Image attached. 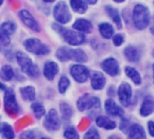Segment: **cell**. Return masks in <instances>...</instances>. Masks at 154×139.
Instances as JSON below:
<instances>
[{"label": "cell", "mask_w": 154, "mask_h": 139, "mask_svg": "<svg viewBox=\"0 0 154 139\" xmlns=\"http://www.w3.org/2000/svg\"><path fill=\"white\" fill-rule=\"evenodd\" d=\"M17 61L21 67L23 73L26 74L30 77H39V68L36 65H35L32 59L23 52H17L16 55Z\"/></svg>", "instance_id": "obj_1"}, {"label": "cell", "mask_w": 154, "mask_h": 139, "mask_svg": "<svg viewBox=\"0 0 154 139\" xmlns=\"http://www.w3.org/2000/svg\"><path fill=\"white\" fill-rule=\"evenodd\" d=\"M132 18H133L134 26L138 29L140 30L145 29L149 26L150 20V14L149 8L140 4L136 5L133 9Z\"/></svg>", "instance_id": "obj_2"}, {"label": "cell", "mask_w": 154, "mask_h": 139, "mask_svg": "<svg viewBox=\"0 0 154 139\" xmlns=\"http://www.w3.org/2000/svg\"><path fill=\"white\" fill-rule=\"evenodd\" d=\"M77 108L79 111L86 110H97L101 107L100 99L96 96H92L89 94H85L77 100Z\"/></svg>", "instance_id": "obj_3"}, {"label": "cell", "mask_w": 154, "mask_h": 139, "mask_svg": "<svg viewBox=\"0 0 154 139\" xmlns=\"http://www.w3.org/2000/svg\"><path fill=\"white\" fill-rule=\"evenodd\" d=\"M4 96V108L7 114L11 116H15L18 114L19 106L17 101V96L13 89L8 88L5 91Z\"/></svg>", "instance_id": "obj_4"}, {"label": "cell", "mask_w": 154, "mask_h": 139, "mask_svg": "<svg viewBox=\"0 0 154 139\" xmlns=\"http://www.w3.org/2000/svg\"><path fill=\"white\" fill-rule=\"evenodd\" d=\"M24 46L28 52H30L34 55H45L49 53V48L47 47V46H45L41 40L37 39V38L26 39L24 42Z\"/></svg>", "instance_id": "obj_5"}, {"label": "cell", "mask_w": 154, "mask_h": 139, "mask_svg": "<svg viewBox=\"0 0 154 139\" xmlns=\"http://www.w3.org/2000/svg\"><path fill=\"white\" fill-rule=\"evenodd\" d=\"M54 17L55 20L60 24H66L71 20V13L67 5L63 1H60L55 5L54 8Z\"/></svg>", "instance_id": "obj_6"}, {"label": "cell", "mask_w": 154, "mask_h": 139, "mask_svg": "<svg viewBox=\"0 0 154 139\" xmlns=\"http://www.w3.org/2000/svg\"><path fill=\"white\" fill-rule=\"evenodd\" d=\"M60 34H62L63 36V39L69 45H72V46L82 45L85 41V36L79 31H72V30L63 28Z\"/></svg>", "instance_id": "obj_7"}, {"label": "cell", "mask_w": 154, "mask_h": 139, "mask_svg": "<svg viewBox=\"0 0 154 139\" xmlns=\"http://www.w3.org/2000/svg\"><path fill=\"white\" fill-rule=\"evenodd\" d=\"M71 76L72 78L78 83H85L87 81L89 76H90V71L89 69L83 65H74L71 67L70 70Z\"/></svg>", "instance_id": "obj_8"}, {"label": "cell", "mask_w": 154, "mask_h": 139, "mask_svg": "<svg viewBox=\"0 0 154 139\" xmlns=\"http://www.w3.org/2000/svg\"><path fill=\"white\" fill-rule=\"evenodd\" d=\"M44 126L48 131H56L61 126V121L55 109H51L45 117Z\"/></svg>", "instance_id": "obj_9"}, {"label": "cell", "mask_w": 154, "mask_h": 139, "mask_svg": "<svg viewBox=\"0 0 154 139\" xmlns=\"http://www.w3.org/2000/svg\"><path fill=\"white\" fill-rule=\"evenodd\" d=\"M132 96V89L130 84L123 82L120 85L118 88V97L121 102V104L127 107L130 106Z\"/></svg>", "instance_id": "obj_10"}, {"label": "cell", "mask_w": 154, "mask_h": 139, "mask_svg": "<svg viewBox=\"0 0 154 139\" xmlns=\"http://www.w3.org/2000/svg\"><path fill=\"white\" fill-rule=\"evenodd\" d=\"M103 70L111 77H115L120 73V66L118 61L113 57H109L104 59L101 63Z\"/></svg>", "instance_id": "obj_11"}, {"label": "cell", "mask_w": 154, "mask_h": 139, "mask_svg": "<svg viewBox=\"0 0 154 139\" xmlns=\"http://www.w3.org/2000/svg\"><path fill=\"white\" fill-rule=\"evenodd\" d=\"M19 17L21 19V21L29 28H31L32 30L35 31V32H39L40 31V27L38 25V23L36 22V20L34 18V17L26 9H22L19 11L18 13Z\"/></svg>", "instance_id": "obj_12"}, {"label": "cell", "mask_w": 154, "mask_h": 139, "mask_svg": "<svg viewBox=\"0 0 154 139\" xmlns=\"http://www.w3.org/2000/svg\"><path fill=\"white\" fill-rule=\"evenodd\" d=\"M104 108L106 113L112 116H122L124 112L121 106L113 100V99H107L104 103Z\"/></svg>", "instance_id": "obj_13"}, {"label": "cell", "mask_w": 154, "mask_h": 139, "mask_svg": "<svg viewBox=\"0 0 154 139\" xmlns=\"http://www.w3.org/2000/svg\"><path fill=\"white\" fill-rule=\"evenodd\" d=\"M154 112V98L151 96H147L144 97L143 102L141 104L140 114L141 116H149Z\"/></svg>", "instance_id": "obj_14"}, {"label": "cell", "mask_w": 154, "mask_h": 139, "mask_svg": "<svg viewBox=\"0 0 154 139\" xmlns=\"http://www.w3.org/2000/svg\"><path fill=\"white\" fill-rule=\"evenodd\" d=\"M59 72V66L54 61H47L44 65V76L47 80H53Z\"/></svg>", "instance_id": "obj_15"}, {"label": "cell", "mask_w": 154, "mask_h": 139, "mask_svg": "<svg viewBox=\"0 0 154 139\" xmlns=\"http://www.w3.org/2000/svg\"><path fill=\"white\" fill-rule=\"evenodd\" d=\"M127 134L129 139H146V133L143 127L136 123L131 125Z\"/></svg>", "instance_id": "obj_16"}, {"label": "cell", "mask_w": 154, "mask_h": 139, "mask_svg": "<svg viewBox=\"0 0 154 139\" xmlns=\"http://www.w3.org/2000/svg\"><path fill=\"white\" fill-rule=\"evenodd\" d=\"M106 83L105 77L98 71L93 72L91 75V86L94 90H101L104 87Z\"/></svg>", "instance_id": "obj_17"}, {"label": "cell", "mask_w": 154, "mask_h": 139, "mask_svg": "<svg viewBox=\"0 0 154 139\" xmlns=\"http://www.w3.org/2000/svg\"><path fill=\"white\" fill-rule=\"evenodd\" d=\"M124 55L126 59L132 63H137L140 59V53L137 47L133 46H129L124 49Z\"/></svg>", "instance_id": "obj_18"}, {"label": "cell", "mask_w": 154, "mask_h": 139, "mask_svg": "<svg viewBox=\"0 0 154 139\" xmlns=\"http://www.w3.org/2000/svg\"><path fill=\"white\" fill-rule=\"evenodd\" d=\"M72 27L81 33H91L93 30V26L91 22L86 19H78L74 22Z\"/></svg>", "instance_id": "obj_19"}, {"label": "cell", "mask_w": 154, "mask_h": 139, "mask_svg": "<svg viewBox=\"0 0 154 139\" xmlns=\"http://www.w3.org/2000/svg\"><path fill=\"white\" fill-rule=\"evenodd\" d=\"M72 54H73V48H70L67 46H62L57 49L56 51V57L62 62L72 60Z\"/></svg>", "instance_id": "obj_20"}, {"label": "cell", "mask_w": 154, "mask_h": 139, "mask_svg": "<svg viewBox=\"0 0 154 139\" xmlns=\"http://www.w3.org/2000/svg\"><path fill=\"white\" fill-rule=\"evenodd\" d=\"M96 125L97 126L101 128H104L106 130H112L116 127V123L114 121H112L107 116H103V115L96 117Z\"/></svg>", "instance_id": "obj_21"}, {"label": "cell", "mask_w": 154, "mask_h": 139, "mask_svg": "<svg viewBox=\"0 0 154 139\" xmlns=\"http://www.w3.org/2000/svg\"><path fill=\"white\" fill-rule=\"evenodd\" d=\"M20 94L25 101H34L35 99V89L32 86H26L20 88Z\"/></svg>", "instance_id": "obj_22"}, {"label": "cell", "mask_w": 154, "mask_h": 139, "mask_svg": "<svg viewBox=\"0 0 154 139\" xmlns=\"http://www.w3.org/2000/svg\"><path fill=\"white\" fill-rule=\"evenodd\" d=\"M125 74L126 76L131 79V81L135 84V85H140L141 84V77L140 75L139 74V72L136 70L135 68L131 67V66H126L125 67Z\"/></svg>", "instance_id": "obj_23"}, {"label": "cell", "mask_w": 154, "mask_h": 139, "mask_svg": "<svg viewBox=\"0 0 154 139\" xmlns=\"http://www.w3.org/2000/svg\"><path fill=\"white\" fill-rule=\"evenodd\" d=\"M105 10L107 12V14L109 15V17L112 19V21L116 24L117 27L119 29L122 28V20H121V16L118 12L117 9H115L114 8L111 7V6H106L105 7Z\"/></svg>", "instance_id": "obj_24"}, {"label": "cell", "mask_w": 154, "mask_h": 139, "mask_svg": "<svg viewBox=\"0 0 154 139\" xmlns=\"http://www.w3.org/2000/svg\"><path fill=\"white\" fill-rule=\"evenodd\" d=\"M71 7L72 10L78 14H85L87 11L88 6L83 0H71Z\"/></svg>", "instance_id": "obj_25"}, {"label": "cell", "mask_w": 154, "mask_h": 139, "mask_svg": "<svg viewBox=\"0 0 154 139\" xmlns=\"http://www.w3.org/2000/svg\"><path fill=\"white\" fill-rule=\"evenodd\" d=\"M99 31L101 33V35L106 38V39H110L112 37L113 34H114V29L113 27L109 24V23H102L99 26Z\"/></svg>", "instance_id": "obj_26"}, {"label": "cell", "mask_w": 154, "mask_h": 139, "mask_svg": "<svg viewBox=\"0 0 154 139\" xmlns=\"http://www.w3.org/2000/svg\"><path fill=\"white\" fill-rule=\"evenodd\" d=\"M0 133L2 134V135L5 139H14L15 138V132L13 130V127L6 122L1 125V127H0Z\"/></svg>", "instance_id": "obj_27"}, {"label": "cell", "mask_w": 154, "mask_h": 139, "mask_svg": "<svg viewBox=\"0 0 154 139\" xmlns=\"http://www.w3.org/2000/svg\"><path fill=\"white\" fill-rule=\"evenodd\" d=\"M0 76H1V78L5 81H10L14 76V70L13 68L8 65H5L2 68H1V71H0Z\"/></svg>", "instance_id": "obj_28"}, {"label": "cell", "mask_w": 154, "mask_h": 139, "mask_svg": "<svg viewBox=\"0 0 154 139\" xmlns=\"http://www.w3.org/2000/svg\"><path fill=\"white\" fill-rule=\"evenodd\" d=\"M31 108L35 115V117L37 119H40L42 118L43 116H45V106H43L42 103L40 102H34L32 105H31Z\"/></svg>", "instance_id": "obj_29"}, {"label": "cell", "mask_w": 154, "mask_h": 139, "mask_svg": "<svg viewBox=\"0 0 154 139\" xmlns=\"http://www.w3.org/2000/svg\"><path fill=\"white\" fill-rule=\"evenodd\" d=\"M60 111L62 114V117L64 121H68L70 120V118L72 115V110L71 108V106L65 103V102H62L60 104Z\"/></svg>", "instance_id": "obj_30"}, {"label": "cell", "mask_w": 154, "mask_h": 139, "mask_svg": "<svg viewBox=\"0 0 154 139\" xmlns=\"http://www.w3.org/2000/svg\"><path fill=\"white\" fill-rule=\"evenodd\" d=\"M16 29H17L16 25L13 22H9V21L3 23L1 25V27H0V31L3 32L5 35H7L8 36H11V35H13L15 33Z\"/></svg>", "instance_id": "obj_31"}, {"label": "cell", "mask_w": 154, "mask_h": 139, "mask_svg": "<svg viewBox=\"0 0 154 139\" xmlns=\"http://www.w3.org/2000/svg\"><path fill=\"white\" fill-rule=\"evenodd\" d=\"M72 60L79 62V63H85L88 60V57L84 50L82 49H73V55H72Z\"/></svg>", "instance_id": "obj_32"}, {"label": "cell", "mask_w": 154, "mask_h": 139, "mask_svg": "<svg viewBox=\"0 0 154 139\" xmlns=\"http://www.w3.org/2000/svg\"><path fill=\"white\" fill-rule=\"evenodd\" d=\"M70 87V80L66 77H62L58 82V91L60 94L63 95Z\"/></svg>", "instance_id": "obj_33"}, {"label": "cell", "mask_w": 154, "mask_h": 139, "mask_svg": "<svg viewBox=\"0 0 154 139\" xmlns=\"http://www.w3.org/2000/svg\"><path fill=\"white\" fill-rule=\"evenodd\" d=\"M63 136L65 139H79V134L73 126H68L63 132Z\"/></svg>", "instance_id": "obj_34"}, {"label": "cell", "mask_w": 154, "mask_h": 139, "mask_svg": "<svg viewBox=\"0 0 154 139\" xmlns=\"http://www.w3.org/2000/svg\"><path fill=\"white\" fill-rule=\"evenodd\" d=\"M84 139H101V137H100L99 132L94 127H91L85 134Z\"/></svg>", "instance_id": "obj_35"}, {"label": "cell", "mask_w": 154, "mask_h": 139, "mask_svg": "<svg viewBox=\"0 0 154 139\" xmlns=\"http://www.w3.org/2000/svg\"><path fill=\"white\" fill-rule=\"evenodd\" d=\"M10 44L9 36L0 31V47H7Z\"/></svg>", "instance_id": "obj_36"}, {"label": "cell", "mask_w": 154, "mask_h": 139, "mask_svg": "<svg viewBox=\"0 0 154 139\" xmlns=\"http://www.w3.org/2000/svg\"><path fill=\"white\" fill-rule=\"evenodd\" d=\"M131 126L130 121L127 118H122L120 124V130L123 133V134H127L129 131V128Z\"/></svg>", "instance_id": "obj_37"}, {"label": "cell", "mask_w": 154, "mask_h": 139, "mask_svg": "<svg viewBox=\"0 0 154 139\" xmlns=\"http://www.w3.org/2000/svg\"><path fill=\"white\" fill-rule=\"evenodd\" d=\"M20 139H35V133L34 130H27L20 134Z\"/></svg>", "instance_id": "obj_38"}, {"label": "cell", "mask_w": 154, "mask_h": 139, "mask_svg": "<svg viewBox=\"0 0 154 139\" xmlns=\"http://www.w3.org/2000/svg\"><path fill=\"white\" fill-rule=\"evenodd\" d=\"M124 41V38L122 35L118 34V35H115L113 36V44L116 46H120Z\"/></svg>", "instance_id": "obj_39"}, {"label": "cell", "mask_w": 154, "mask_h": 139, "mask_svg": "<svg viewBox=\"0 0 154 139\" xmlns=\"http://www.w3.org/2000/svg\"><path fill=\"white\" fill-rule=\"evenodd\" d=\"M148 129H149V134L152 137H154V122L153 121H149L148 122Z\"/></svg>", "instance_id": "obj_40"}, {"label": "cell", "mask_w": 154, "mask_h": 139, "mask_svg": "<svg viewBox=\"0 0 154 139\" xmlns=\"http://www.w3.org/2000/svg\"><path fill=\"white\" fill-rule=\"evenodd\" d=\"M108 95L111 96H114V88L112 87H111L109 88V91H108Z\"/></svg>", "instance_id": "obj_41"}, {"label": "cell", "mask_w": 154, "mask_h": 139, "mask_svg": "<svg viewBox=\"0 0 154 139\" xmlns=\"http://www.w3.org/2000/svg\"><path fill=\"white\" fill-rule=\"evenodd\" d=\"M85 1L88 3V4H91V5H94V4H96V2H97V0H85Z\"/></svg>", "instance_id": "obj_42"}, {"label": "cell", "mask_w": 154, "mask_h": 139, "mask_svg": "<svg viewBox=\"0 0 154 139\" xmlns=\"http://www.w3.org/2000/svg\"><path fill=\"white\" fill-rule=\"evenodd\" d=\"M0 89H1V90H4V91H6L8 88L6 87V86H5L4 84H2L1 82H0Z\"/></svg>", "instance_id": "obj_43"}, {"label": "cell", "mask_w": 154, "mask_h": 139, "mask_svg": "<svg viewBox=\"0 0 154 139\" xmlns=\"http://www.w3.org/2000/svg\"><path fill=\"white\" fill-rule=\"evenodd\" d=\"M149 30H150V33L154 36V21H153V23H152V25L150 26V28H149Z\"/></svg>", "instance_id": "obj_44"}, {"label": "cell", "mask_w": 154, "mask_h": 139, "mask_svg": "<svg viewBox=\"0 0 154 139\" xmlns=\"http://www.w3.org/2000/svg\"><path fill=\"white\" fill-rule=\"evenodd\" d=\"M108 139H121V138L118 137V136H116V135H112V136H110Z\"/></svg>", "instance_id": "obj_45"}, {"label": "cell", "mask_w": 154, "mask_h": 139, "mask_svg": "<svg viewBox=\"0 0 154 139\" xmlns=\"http://www.w3.org/2000/svg\"><path fill=\"white\" fill-rule=\"evenodd\" d=\"M44 2H46V3H52V2H54L55 0H43Z\"/></svg>", "instance_id": "obj_46"}, {"label": "cell", "mask_w": 154, "mask_h": 139, "mask_svg": "<svg viewBox=\"0 0 154 139\" xmlns=\"http://www.w3.org/2000/svg\"><path fill=\"white\" fill-rule=\"evenodd\" d=\"M113 1H115V2H117V3H122V2L124 1V0H113Z\"/></svg>", "instance_id": "obj_47"}, {"label": "cell", "mask_w": 154, "mask_h": 139, "mask_svg": "<svg viewBox=\"0 0 154 139\" xmlns=\"http://www.w3.org/2000/svg\"><path fill=\"white\" fill-rule=\"evenodd\" d=\"M152 69H153V78H154V64H153V66H152Z\"/></svg>", "instance_id": "obj_48"}, {"label": "cell", "mask_w": 154, "mask_h": 139, "mask_svg": "<svg viewBox=\"0 0 154 139\" xmlns=\"http://www.w3.org/2000/svg\"><path fill=\"white\" fill-rule=\"evenodd\" d=\"M3 1H4V0H0V6H1V5H2Z\"/></svg>", "instance_id": "obj_49"}, {"label": "cell", "mask_w": 154, "mask_h": 139, "mask_svg": "<svg viewBox=\"0 0 154 139\" xmlns=\"http://www.w3.org/2000/svg\"><path fill=\"white\" fill-rule=\"evenodd\" d=\"M40 139H50V138H48V137H42V138H40Z\"/></svg>", "instance_id": "obj_50"}, {"label": "cell", "mask_w": 154, "mask_h": 139, "mask_svg": "<svg viewBox=\"0 0 154 139\" xmlns=\"http://www.w3.org/2000/svg\"><path fill=\"white\" fill-rule=\"evenodd\" d=\"M0 120H1V116H0ZM0 127H1V124H0Z\"/></svg>", "instance_id": "obj_51"}]
</instances>
